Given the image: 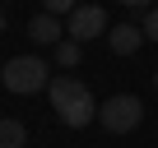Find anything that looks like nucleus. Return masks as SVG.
<instances>
[{
    "instance_id": "obj_13",
    "label": "nucleus",
    "mask_w": 158,
    "mask_h": 148,
    "mask_svg": "<svg viewBox=\"0 0 158 148\" xmlns=\"http://www.w3.org/2000/svg\"><path fill=\"white\" fill-rule=\"evenodd\" d=\"M153 93H158V69H153Z\"/></svg>"
},
{
    "instance_id": "obj_6",
    "label": "nucleus",
    "mask_w": 158,
    "mask_h": 148,
    "mask_svg": "<svg viewBox=\"0 0 158 148\" xmlns=\"http://www.w3.org/2000/svg\"><path fill=\"white\" fill-rule=\"evenodd\" d=\"M28 37H33L37 46H51V42H60V19H56V14H37V19L28 23Z\"/></svg>"
},
{
    "instance_id": "obj_8",
    "label": "nucleus",
    "mask_w": 158,
    "mask_h": 148,
    "mask_svg": "<svg viewBox=\"0 0 158 148\" xmlns=\"http://www.w3.org/2000/svg\"><path fill=\"white\" fill-rule=\"evenodd\" d=\"M79 51H84L79 42H60L56 46V65H79Z\"/></svg>"
},
{
    "instance_id": "obj_9",
    "label": "nucleus",
    "mask_w": 158,
    "mask_h": 148,
    "mask_svg": "<svg viewBox=\"0 0 158 148\" xmlns=\"http://www.w3.org/2000/svg\"><path fill=\"white\" fill-rule=\"evenodd\" d=\"M42 5H47V14H56V19H60V14H70V10L79 5V0H42Z\"/></svg>"
},
{
    "instance_id": "obj_5",
    "label": "nucleus",
    "mask_w": 158,
    "mask_h": 148,
    "mask_svg": "<svg viewBox=\"0 0 158 148\" xmlns=\"http://www.w3.org/2000/svg\"><path fill=\"white\" fill-rule=\"evenodd\" d=\"M107 46H112L116 56H135V51L144 46V28H135V23H116V28L107 33Z\"/></svg>"
},
{
    "instance_id": "obj_11",
    "label": "nucleus",
    "mask_w": 158,
    "mask_h": 148,
    "mask_svg": "<svg viewBox=\"0 0 158 148\" xmlns=\"http://www.w3.org/2000/svg\"><path fill=\"white\" fill-rule=\"evenodd\" d=\"M121 5H130V10H139V5H149V0H121Z\"/></svg>"
},
{
    "instance_id": "obj_12",
    "label": "nucleus",
    "mask_w": 158,
    "mask_h": 148,
    "mask_svg": "<svg viewBox=\"0 0 158 148\" xmlns=\"http://www.w3.org/2000/svg\"><path fill=\"white\" fill-rule=\"evenodd\" d=\"M0 33H5V10H0Z\"/></svg>"
},
{
    "instance_id": "obj_1",
    "label": "nucleus",
    "mask_w": 158,
    "mask_h": 148,
    "mask_svg": "<svg viewBox=\"0 0 158 148\" xmlns=\"http://www.w3.org/2000/svg\"><path fill=\"white\" fill-rule=\"evenodd\" d=\"M47 97H51V111H56L70 130H84L89 120H98V102H93V93L79 84V79H70V74H60V79L47 84Z\"/></svg>"
},
{
    "instance_id": "obj_3",
    "label": "nucleus",
    "mask_w": 158,
    "mask_h": 148,
    "mask_svg": "<svg viewBox=\"0 0 158 148\" xmlns=\"http://www.w3.org/2000/svg\"><path fill=\"white\" fill-rule=\"evenodd\" d=\"M98 120H102V130H112V134H130V130L144 120V102H139L135 93H116V97H107V102L98 107Z\"/></svg>"
},
{
    "instance_id": "obj_10",
    "label": "nucleus",
    "mask_w": 158,
    "mask_h": 148,
    "mask_svg": "<svg viewBox=\"0 0 158 148\" xmlns=\"http://www.w3.org/2000/svg\"><path fill=\"white\" fill-rule=\"evenodd\" d=\"M144 37L158 42V10H149V19H144Z\"/></svg>"
},
{
    "instance_id": "obj_4",
    "label": "nucleus",
    "mask_w": 158,
    "mask_h": 148,
    "mask_svg": "<svg viewBox=\"0 0 158 148\" xmlns=\"http://www.w3.org/2000/svg\"><path fill=\"white\" fill-rule=\"evenodd\" d=\"M107 33V10L102 5H74L70 10V37L84 46L89 37H102Z\"/></svg>"
},
{
    "instance_id": "obj_7",
    "label": "nucleus",
    "mask_w": 158,
    "mask_h": 148,
    "mask_svg": "<svg viewBox=\"0 0 158 148\" xmlns=\"http://www.w3.org/2000/svg\"><path fill=\"white\" fill-rule=\"evenodd\" d=\"M23 143H28L23 120H0V148H23Z\"/></svg>"
},
{
    "instance_id": "obj_2",
    "label": "nucleus",
    "mask_w": 158,
    "mask_h": 148,
    "mask_svg": "<svg viewBox=\"0 0 158 148\" xmlns=\"http://www.w3.org/2000/svg\"><path fill=\"white\" fill-rule=\"evenodd\" d=\"M0 84H5L10 93H19V97L42 93L51 84V65L42 56H14V60H5V69H0Z\"/></svg>"
}]
</instances>
